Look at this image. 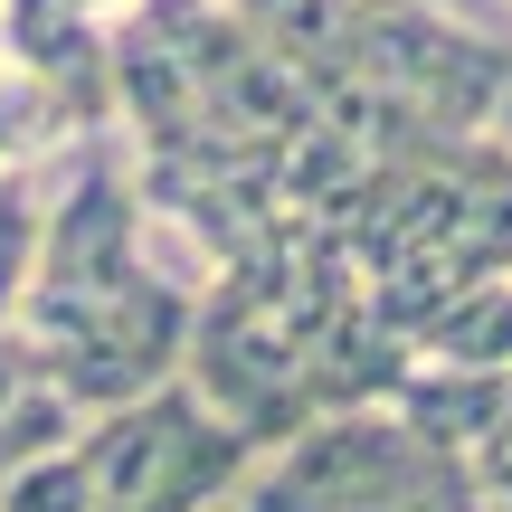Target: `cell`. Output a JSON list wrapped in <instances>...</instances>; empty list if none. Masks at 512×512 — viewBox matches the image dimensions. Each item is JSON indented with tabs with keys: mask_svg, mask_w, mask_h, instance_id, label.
Returning <instances> with one entry per match:
<instances>
[{
	"mask_svg": "<svg viewBox=\"0 0 512 512\" xmlns=\"http://www.w3.org/2000/svg\"><path fill=\"white\" fill-rule=\"evenodd\" d=\"M228 512H512L484 494L475 456L408 437L389 408H332L238 475Z\"/></svg>",
	"mask_w": 512,
	"mask_h": 512,
	"instance_id": "6da1fadb",
	"label": "cell"
},
{
	"mask_svg": "<svg viewBox=\"0 0 512 512\" xmlns=\"http://www.w3.org/2000/svg\"><path fill=\"white\" fill-rule=\"evenodd\" d=\"M86 456H95V512H219L256 465V446L171 370L143 399L95 408Z\"/></svg>",
	"mask_w": 512,
	"mask_h": 512,
	"instance_id": "7a4b0ae2",
	"label": "cell"
},
{
	"mask_svg": "<svg viewBox=\"0 0 512 512\" xmlns=\"http://www.w3.org/2000/svg\"><path fill=\"white\" fill-rule=\"evenodd\" d=\"M361 76L418 105L437 133H494L512 95V38L446 0H361Z\"/></svg>",
	"mask_w": 512,
	"mask_h": 512,
	"instance_id": "3957f363",
	"label": "cell"
},
{
	"mask_svg": "<svg viewBox=\"0 0 512 512\" xmlns=\"http://www.w3.org/2000/svg\"><path fill=\"white\" fill-rule=\"evenodd\" d=\"M408 361H418V342H408L389 313H370V294L351 313H332L323 332L304 342V399L313 418H332V408H389V389L408 380Z\"/></svg>",
	"mask_w": 512,
	"mask_h": 512,
	"instance_id": "277c9868",
	"label": "cell"
},
{
	"mask_svg": "<svg viewBox=\"0 0 512 512\" xmlns=\"http://www.w3.org/2000/svg\"><path fill=\"white\" fill-rule=\"evenodd\" d=\"M512 408V370H475V361H408V380L389 389V418L408 427V437L427 446H456V456H475L484 427H494Z\"/></svg>",
	"mask_w": 512,
	"mask_h": 512,
	"instance_id": "5b68a950",
	"label": "cell"
},
{
	"mask_svg": "<svg viewBox=\"0 0 512 512\" xmlns=\"http://www.w3.org/2000/svg\"><path fill=\"white\" fill-rule=\"evenodd\" d=\"M408 342H418L427 361L512 370V266H503V275H475V285H456L437 313H418V323H408Z\"/></svg>",
	"mask_w": 512,
	"mask_h": 512,
	"instance_id": "8992f818",
	"label": "cell"
},
{
	"mask_svg": "<svg viewBox=\"0 0 512 512\" xmlns=\"http://www.w3.org/2000/svg\"><path fill=\"white\" fill-rule=\"evenodd\" d=\"M76 133H95L86 105H76V95H57L48 76H29V67H10V57H0V171H10V162H38V152L76 143Z\"/></svg>",
	"mask_w": 512,
	"mask_h": 512,
	"instance_id": "52a82bcc",
	"label": "cell"
},
{
	"mask_svg": "<svg viewBox=\"0 0 512 512\" xmlns=\"http://www.w3.org/2000/svg\"><path fill=\"white\" fill-rule=\"evenodd\" d=\"M48 162H57V152H38V162H10V171H0V323L19 313V294H29V275H38V228H48Z\"/></svg>",
	"mask_w": 512,
	"mask_h": 512,
	"instance_id": "ba28073f",
	"label": "cell"
},
{
	"mask_svg": "<svg viewBox=\"0 0 512 512\" xmlns=\"http://www.w3.org/2000/svg\"><path fill=\"white\" fill-rule=\"evenodd\" d=\"M0 512H95V456H86V427L57 446H29V456L0 475Z\"/></svg>",
	"mask_w": 512,
	"mask_h": 512,
	"instance_id": "9c48e42d",
	"label": "cell"
},
{
	"mask_svg": "<svg viewBox=\"0 0 512 512\" xmlns=\"http://www.w3.org/2000/svg\"><path fill=\"white\" fill-rule=\"evenodd\" d=\"M76 427H86V418H76V408L57 399V389H29V399H19L10 418H0V475H10V465L29 456V446H57V437H76Z\"/></svg>",
	"mask_w": 512,
	"mask_h": 512,
	"instance_id": "30bf717a",
	"label": "cell"
},
{
	"mask_svg": "<svg viewBox=\"0 0 512 512\" xmlns=\"http://www.w3.org/2000/svg\"><path fill=\"white\" fill-rule=\"evenodd\" d=\"M29 389H48V370H38V342H29V323H0V418H10L19 399H29Z\"/></svg>",
	"mask_w": 512,
	"mask_h": 512,
	"instance_id": "8fae6325",
	"label": "cell"
},
{
	"mask_svg": "<svg viewBox=\"0 0 512 512\" xmlns=\"http://www.w3.org/2000/svg\"><path fill=\"white\" fill-rule=\"evenodd\" d=\"M475 475H484V494L494 503H512V408L494 427H484V446H475Z\"/></svg>",
	"mask_w": 512,
	"mask_h": 512,
	"instance_id": "7c38bea8",
	"label": "cell"
},
{
	"mask_svg": "<svg viewBox=\"0 0 512 512\" xmlns=\"http://www.w3.org/2000/svg\"><path fill=\"white\" fill-rule=\"evenodd\" d=\"M76 10H95V19H114V10H124V0H76Z\"/></svg>",
	"mask_w": 512,
	"mask_h": 512,
	"instance_id": "4fadbf2b",
	"label": "cell"
},
{
	"mask_svg": "<svg viewBox=\"0 0 512 512\" xmlns=\"http://www.w3.org/2000/svg\"><path fill=\"white\" fill-rule=\"evenodd\" d=\"M446 10H465V0H446Z\"/></svg>",
	"mask_w": 512,
	"mask_h": 512,
	"instance_id": "5bb4252c",
	"label": "cell"
},
{
	"mask_svg": "<svg viewBox=\"0 0 512 512\" xmlns=\"http://www.w3.org/2000/svg\"><path fill=\"white\" fill-rule=\"evenodd\" d=\"M503 10H512V0H503Z\"/></svg>",
	"mask_w": 512,
	"mask_h": 512,
	"instance_id": "9a60e30c",
	"label": "cell"
}]
</instances>
